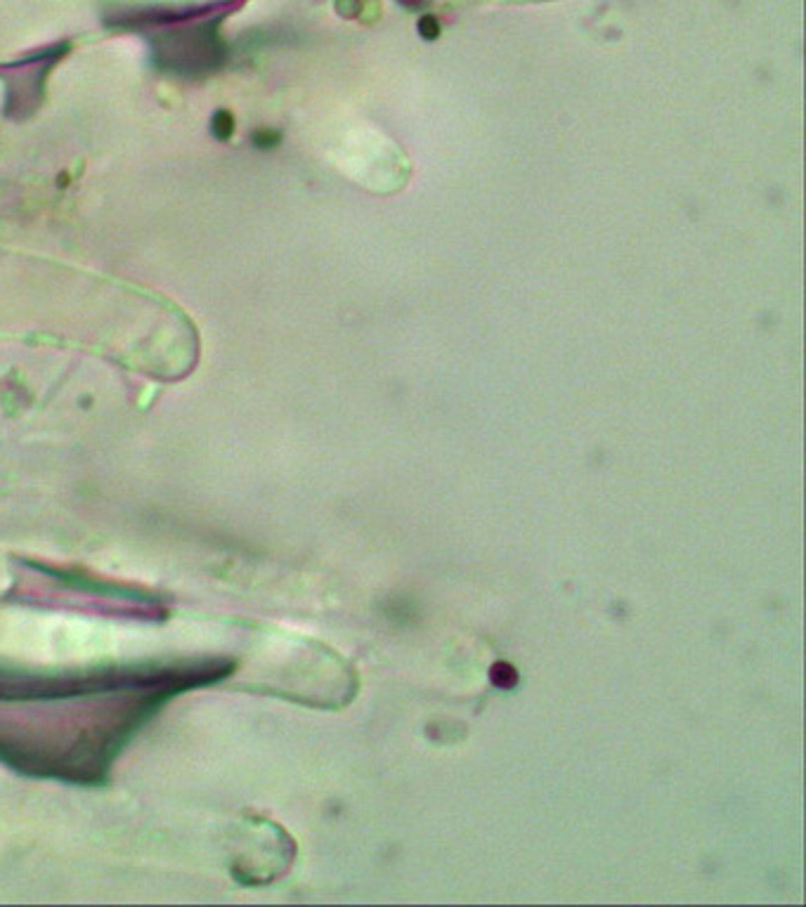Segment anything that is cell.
I'll return each instance as SVG.
<instances>
[{
  "label": "cell",
  "instance_id": "cell-3",
  "mask_svg": "<svg viewBox=\"0 0 806 907\" xmlns=\"http://www.w3.org/2000/svg\"><path fill=\"white\" fill-rule=\"evenodd\" d=\"M402 3H405V5H412V8H416V5H419L421 0H402Z\"/></svg>",
  "mask_w": 806,
  "mask_h": 907
},
{
  "label": "cell",
  "instance_id": "cell-2",
  "mask_svg": "<svg viewBox=\"0 0 806 907\" xmlns=\"http://www.w3.org/2000/svg\"><path fill=\"white\" fill-rule=\"evenodd\" d=\"M419 34L424 36V38H428V41L438 38L440 29H438V22H435V17H424V19H421V22H419Z\"/></svg>",
  "mask_w": 806,
  "mask_h": 907
},
{
  "label": "cell",
  "instance_id": "cell-1",
  "mask_svg": "<svg viewBox=\"0 0 806 907\" xmlns=\"http://www.w3.org/2000/svg\"><path fill=\"white\" fill-rule=\"evenodd\" d=\"M492 680H494V685H499V688H513V685L518 683V673L511 664L499 662V664L492 666Z\"/></svg>",
  "mask_w": 806,
  "mask_h": 907
}]
</instances>
